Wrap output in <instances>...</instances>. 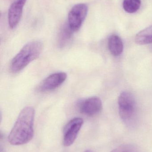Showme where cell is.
I'll use <instances>...</instances> for the list:
<instances>
[{"mask_svg":"<svg viewBox=\"0 0 152 152\" xmlns=\"http://www.w3.org/2000/svg\"><path fill=\"white\" fill-rule=\"evenodd\" d=\"M141 5V0H124L123 1V9L128 13H135L139 10Z\"/></svg>","mask_w":152,"mask_h":152,"instance_id":"12","label":"cell"},{"mask_svg":"<svg viewBox=\"0 0 152 152\" xmlns=\"http://www.w3.org/2000/svg\"><path fill=\"white\" fill-rule=\"evenodd\" d=\"M88 6L85 4H77L74 5L68 15V25L73 32L80 29L87 16Z\"/></svg>","mask_w":152,"mask_h":152,"instance_id":"3","label":"cell"},{"mask_svg":"<svg viewBox=\"0 0 152 152\" xmlns=\"http://www.w3.org/2000/svg\"><path fill=\"white\" fill-rule=\"evenodd\" d=\"M35 111L30 106L21 112L9 136V141L12 145H22L30 142L34 136Z\"/></svg>","mask_w":152,"mask_h":152,"instance_id":"1","label":"cell"},{"mask_svg":"<svg viewBox=\"0 0 152 152\" xmlns=\"http://www.w3.org/2000/svg\"><path fill=\"white\" fill-rule=\"evenodd\" d=\"M108 46L111 53L113 56H118L122 53L124 49L121 38L116 35H112L109 39Z\"/></svg>","mask_w":152,"mask_h":152,"instance_id":"9","label":"cell"},{"mask_svg":"<svg viewBox=\"0 0 152 152\" xmlns=\"http://www.w3.org/2000/svg\"><path fill=\"white\" fill-rule=\"evenodd\" d=\"M111 152H139L137 147L134 145L125 144L119 146Z\"/></svg>","mask_w":152,"mask_h":152,"instance_id":"13","label":"cell"},{"mask_svg":"<svg viewBox=\"0 0 152 152\" xmlns=\"http://www.w3.org/2000/svg\"><path fill=\"white\" fill-rule=\"evenodd\" d=\"M67 78V75L64 72L52 74L42 81L38 87V90L41 92L54 90L61 86Z\"/></svg>","mask_w":152,"mask_h":152,"instance_id":"7","label":"cell"},{"mask_svg":"<svg viewBox=\"0 0 152 152\" xmlns=\"http://www.w3.org/2000/svg\"><path fill=\"white\" fill-rule=\"evenodd\" d=\"M27 0H15L8 11V22L11 29L15 28L21 19L23 8Z\"/></svg>","mask_w":152,"mask_h":152,"instance_id":"8","label":"cell"},{"mask_svg":"<svg viewBox=\"0 0 152 152\" xmlns=\"http://www.w3.org/2000/svg\"><path fill=\"white\" fill-rule=\"evenodd\" d=\"M135 40L137 44L142 45L152 44V25L139 32Z\"/></svg>","mask_w":152,"mask_h":152,"instance_id":"10","label":"cell"},{"mask_svg":"<svg viewBox=\"0 0 152 152\" xmlns=\"http://www.w3.org/2000/svg\"><path fill=\"white\" fill-rule=\"evenodd\" d=\"M119 114L125 121L130 120L134 114L136 103L134 96L129 92H123L118 99Z\"/></svg>","mask_w":152,"mask_h":152,"instance_id":"4","label":"cell"},{"mask_svg":"<svg viewBox=\"0 0 152 152\" xmlns=\"http://www.w3.org/2000/svg\"><path fill=\"white\" fill-rule=\"evenodd\" d=\"M78 107L81 113L87 116H93L101 111L102 104L99 97L93 96L81 101Z\"/></svg>","mask_w":152,"mask_h":152,"instance_id":"6","label":"cell"},{"mask_svg":"<svg viewBox=\"0 0 152 152\" xmlns=\"http://www.w3.org/2000/svg\"><path fill=\"white\" fill-rule=\"evenodd\" d=\"M83 123L81 118H75L67 123L63 131V142L65 146H70L74 142Z\"/></svg>","mask_w":152,"mask_h":152,"instance_id":"5","label":"cell"},{"mask_svg":"<svg viewBox=\"0 0 152 152\" xmlns=\"http://www.w3.org/2000/svg\"><path fill=\"white\" fill-rule=\"evenodd\" d=\"M84 152H93L92 151H89V150H87V151H85Z\"/></svg>","mask_w":152,"mask_h":152,"instance_id":"14","label":"cell"},{"mask_svg":"<svg viewBox=\"0 0 152 152\" xmlns=\"http://www.w3.org/2000/svg\"><path fill=\"white\" fill-rule=\"evenodd\" d=\"M73 33L68 24L63 27L61 32L59 39V45L60 48H63L68 45L71 40Z\"/></svg>","mask_w":152,"mask_h":152,"instance_id":"11","label":"cell"},{"mask_svg":"<svg viewBox=\"0 0 152 152\" xmlns=\"http://www.w3.org/2000/svg\"><path fill=\"white\" fill-rule=\"evenodd\" d=\"M43 49V45L39 41H33L24 45L11 62L10 69L14 73H18L30 62L38 58Z\"/></svg>","mask_w":152,"mask_h":152,"instance_id":"2","label":"cell"}]
</instances>
